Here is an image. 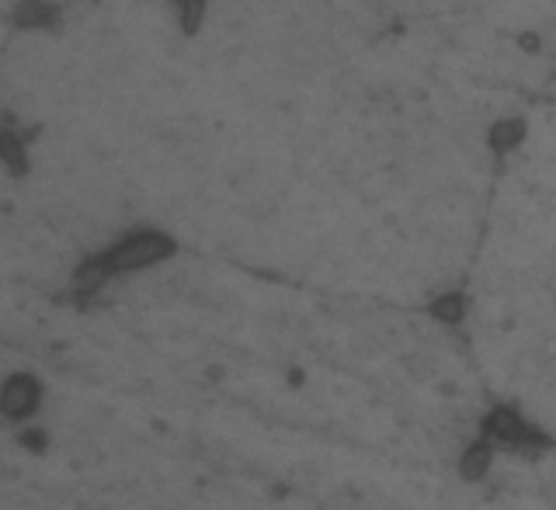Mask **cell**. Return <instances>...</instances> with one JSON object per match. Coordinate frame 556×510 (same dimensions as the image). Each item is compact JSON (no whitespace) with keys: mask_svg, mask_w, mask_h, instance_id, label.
<instances>
[{"mask_svg":"<svg viewBox=\"0 0 556 510\" xmlns=\"http://www.w3.org/2000/svg\"><path fill=\"white\" fill-rule=\"evenodd\" d=\"M164 254H170V243L156 233H136L129 240H122L115 251H109L98 264V278L104 275H115V271H132V268H143V264L161 260Z\"/></svg>","mask_w":556,"mask_h":510,"instance_id":"obj_1","label":"cell"},{"mask_svg":"<svg viewBox=\"0 0 556 510\" xmlns=\"http://www.w3.org/2000/svg\"><path fill=\"white\" fill-rule=\"evenodd\" d=\"M181 4H185V8H188V11H195V8H199V4H202V0H181Z\"/></svg>","mask_w":556,"mask_h":510,"instance_id":"obj_2","label":"cell"}]
</instances>
